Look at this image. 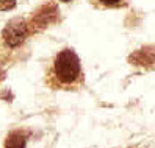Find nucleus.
Segmentation results:
<instances>
[{
    "label": "nucleus",
    "mask_w": 155,
    "mask_h": 148,
    "mask_svg": "<svg viewBox=\"0 0 155 148\" xmlns=\"http://www.w3.org/2000/svg\"><path fill=\"white\" fill-rule=\"evenodd\" d=\"M55 73L61 83H74L80 77V61L72 50H63L55 61Z\"/></svg>",
    "instance_id": "obj_1"
},
{
    "label": "nucleus",
    "mask_w": 155,
    "mask_h": 148,
    "mask_svg": "<svg viewBox=\"0 0 155 148\" xmlns=\"http://www.w3.org/2000/svg\"><path fill=\"white\" fill-rule=\"evenodd\" d=\"M27 36V24L21 19H14L6 25L3 30V38L10 47H16L19 45Z\"/></svg>",
    "instance_id": "obj_2"
},
{
    "label": "nucleus",
    "mask_w": 155,
    "mask_h": 148,
    "mask_svg": "<svg viewBox=\"0 0 155 148\" xmlns=\"http://www.w3.org/2000/svg\"><path fill=\"white\" fill-rule=\"evenodd\" d=\"M57 8L53 6V5H47V6H44L42 10L36 14V17H35V20H36V24H38L39 27H45L47 24H50V22H53L57 19Z\"/></svg>",
    "instance_id": "obj_3"
},
{
    "label": "nucleus",
    "mask_w": 155,
    "mask_h": 148,
    "mask_svg": "<svg viewBox=\"0 0 155 148\" xmlns=\"http://www.w3.org/2000/svg\"><path fill=\"white\" fill-rule=\"evenodd\" d=\"M27 137L22 131H13L5 140V148H25Z\"/></svg>",
    "instance_id": "obj_4"
},
{
    "label": "nucleus",
    "mask_w": 155,
    "mask_h": 148,
    "mask_svg": "<svg viewBox=\"0 0 155 148\" xmlns=\"http://www.w3.org/2000/svg\"><path fill=\"white\" fill-rule=\"evenodd\" d=\"M132 61L135 64H147V62H153L155 61V53H152L150 50H140V52H136L133 56H132Z\"/></svg>",
    "instance_id": "obj_5"
},
{
    "label": "nucleus",
    "mask_w": 155,
    "mask_h": 148,
    "mask_svg": "<svg viewBox=\"0 0 155 148\" xmlns=\"http://www.w3.org/2000/svg\"><path fill=\"white\" fill-rule=\"evenodd\" d=\"M16 6V0H0V11H8Z\"/></svg>",
    "instance_id": "obj_6"
},
{
    "label": "nucleus",
    "mask_w": 155,
    "mask_h": 148,
    "mask_svg": "<svg viewBox=\"0 0 155 148\" xmlns=\"http://www.w3.org/2000/svg\"><path fill=\"white\" fill-rule=\"evenodd\" d=\"M99 2L104 5H108V6H114V5H119L122 0H99Z\"/></svg>",
    "instance_id": "obj_7"
},
{
    "label": "nucleus",
    "mask_w": 155,
    "mask_h": 148,
    "mask_svg": "<svg viewBox=\"0 0 155 148\" xmlns=\"http://www.w3.org/2000/svg\"><path fill=\"white\" fill-rule=\"evenodd\" d=\"M61 2H71V0H61Z\"/></svg>",
    "instance_id": "obj_8"
}]
</instances>
